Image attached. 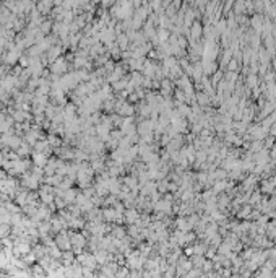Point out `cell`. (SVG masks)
Here are the masks:
<instances>
[{"mask_svg":"<svg viewBox=\"0 0 276 278\" xmlns=\"http://www.w3.org/2000/svg\"><path fill=\"white\" fill-rule=\"evenodd\" d=\"M34 161H36V164H39V166H42L46 159H44V156H42V155H36V156H34Z\"/></svg>","mask_w":276,"mask_h":278,"instance_id":"6da1fadb","label":"cell"}]
</instances>
